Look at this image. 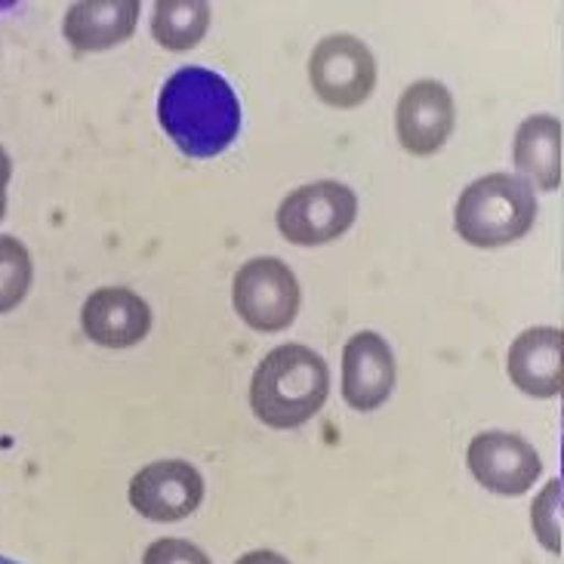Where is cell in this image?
I'll return each mask as SVG.
<instances>
[{"label": "cell", "mask_w": 564, "mask_h": 564, "mask_svg": "<svg viewBox=\"0 0 564 564\" xmlns=\"http://www.w3.org/2000/svg\"><path fill=\"white\" fill-rule=\"evenodd\" d=\"M158 121L180 152L207 161L226 152L241 133V102L219 72L185 65L161 87Z\"/></svg>", "instance_id": "obj_1"}, {"label": "cell", "mask_w": 564, "mask_h": 564, "mask_svg": "<svg viewBox=\"0 0 564 564\" xmlns=\"http://www.w3.org/2000/svg\"><path fill=\"white\" fill-rule=\"evenodd\" d=\"M330 395V370L318 351L288 343L262 358L250 380V408L269 429H300Z\"/></svg>", "instance_id": "obj_2"}, {"label": "cell", "mask_w": 564, "mask_h": 564, "mask_svg": "<svg viewBox=\"0 0 564 564\" xmlns=\"http://www.w3.org/2000/svg\"><path fill=\"white\" fill-rule=\"evenodd\" d=\"M536 188L519 173H488L459 192L454 229L466 245L481 250L516 245L534 229Z\"/></svg>", "instance_id": "obj_3"}, {"label": "cell", "mask_w": 564, "mask_h": 564, "mask_svg": "<svg viewBox=\"0 0 564 564\" xmlns=\"http://www.w3.org/2000/svg\"><path fill=\"white\" fill-rule=\"evenodd\" d=\"M303 290L288 262L278 257L247 260L231 281V305L257 334H281L300 315Z\"/></svg>", "instance_id": "obj_4"}, {"label": "cell", "mask_w": 564, "mask_h": 564, "mask_svg": "<svg viewBox=\"0 0 564 564\" xmlns=\"http://www.w3.org/2000/svg\"><path fill=\"white\" fill-rule=\"evenodd\" d=\"M358 216V195L346 183L318 180L293 188L278 204V231L296 247H324L343 238Z\"/></svg>", "instance_id": "obj_5"}, {"label": "cell", "mask_w": 564, "mask_h": 564, "mask_svg": "<svg viewBox=\"0 0 564 564\" xmlns=\"http://www.w3.org/2000/svg\"><path fill=\"white\" fill-rule=\"evenodd\" d=\"M308 84L324 106H365L377 90V59L355 34H327L308 56Z\"/></svg>", "instance_id": "obj_6"}, {"label": "cell", "mask_w": 564, "mask_h": 564, "mask_svg": "<svg viewBox=\"0 0 564 564\" xmlns=\"http://www.w3.org/2000/svg\"><path fill=\"white\" fill-rule=\"evenodd\" d=\"M466 463L475 481L497 497H521L543 475V459L534 444L500 429L475 435L466 451Z\"/></svg>", "instance_id": "obj_7"}, {"label": "cell", "mask_w": 564, "mask_h": 564, "mask_svg": "<svg viewBox=\"0 0 564 564\" xmlns=\"http://www.w3.org/2000/svg\"><path fill=\"white\" fill-rule=\"evenodd\" d=\"M127 497L142 519L183 521L195 516L204 500V475L185 459H158L133 475Z\"/></svg>", "instance_id": "obj_8"}, {"label": "cell", "mask_w": 564, "mask_h": 564, "mask_svg": "<svg viewBox=\"0 0 564 564\" xmlns=\"http://www.w3.org/2000/svg\"><path fill=\"white\" fill-rule=\"evenodd\" d=\"M457 127V106L454 96L442 80H413L408 90L398 96L395 133L401 149L413 158H429L442 152Z\"/></svg>", "instance_id": "obj_9"}, {"label": "cell", "mask_w": 564, "mask_h": 564, "mask_svg": "<svg viewBox=\"0 0 564 564\" xmlns=\"http://www.w3.org/2000/svg\"><path fill=\"white\" fill-rule=\"evenodd\" d=\"M392 346L373 330H358L343 349V398L351 411L370 413L382 408L395 389Z\"/></svg>", "instance_id": "obj_10"}, {"label": "cell", "mask_w": 564, "mask_h": 564, "mask_svg": "<svg viewBox=\"0 0 564 564\" xmlns=\"http://www.w3.org/2000/svg\"><path fill=\"white\" fill-rule=\"evenodd\" d=\"M80 327L102 349H130L152 330V308L130 288H99L80 308Z\"/></svg>", "instance_id": "obj_11"}, {"label": "cell", "mask_w": 564, "mask_h": 564, "mask_svg": "<svg viewBox=\"0 0 564 564\" xmlns=\"http://www.w3.org/2000/svg\"><path fill=\"white\" fill-rule=\"evenodd\" d=\"M509 380L524 395H564V330L562 327H528L506 355Z\"/></svg>", "instance_id": "obj_12"}, {"label": "cell", "mask_w": 564, "mask_h": 564, "mask_svg": "<svg viewBox=\"0 0 564 564\" xmlns=\"http://www.w3.org/2000/svg\"><path fill=\"white\" fill-rule=\"evenodd\" d=\"M137 22V0H80L68 7L62 34L77 53H102L130 41Z\"/></svg>", "instance_id": "obj_13"}, {"label": "cell", "mask_w": 564, "mask_h": 564, "mask_svg": "<svg viewBox=\"0 0 564 564\" xmlns=\"http://www.w3.org/2000/svg\"><path fill=\"white\" fill-rule=\"evenodd\" d=\"M512 161L519 167V176L534 188L555 192L562 185V121L555 115L524 118L516 130Z\"/></svg>", "instance_id": "obj_14"}, {"label": "cell", "mask_w": 564, "mask_h": 564, "mask_svg": "<svg viewBox=\"0 0 564 564\" xmlns=\"http://www.w3.org/2000/svg\"><path fill=\"white\" fill-rule=\"evenodd\" d=\"M210 15L204 0H161L152 10V37L170 53L192 50L204 41Z\"/></svg>", "instance_id": "obj_15"}, {"label": "cell", "mask_w": 564, "mask_h": 564, "mask_svg": "<svg viewBox=\"0 0 564 564\" xmlns=\"http://www.w3.org/2000/svg\"><path fill=\"white\" fill-rule=\"evenodd\" d=\"M34 281V262L29 247L13 235H0V315L13 312L29 296Z\"/></svg>", "instance_id": "obj_16"}, {"label": "cell", "mask_w": 564, "mask_h": 564, "mask_svg": "<svg viewBox=\"0 0 564 564\" xmlns=\"http://www.w3.org/2000/svg\"><path fill=\"white\" fill-rule=\"evenodd\" d=\"M558 512H562V481L552 478V481H546V488L536 494L534 503H531V528H534L536 543L550 555H562Z\"/></svg>", "instance_id": "obj_17"}, {"label": "cell", "mask_w": 564, "mask_h": 564, "mask_svg": "<svg viewBox=\"0 0 564 564\" xmlns=\"http://www.w3.org/2000/svg\"><path fill=\"white\" fill-rule=\"evenodd\" d=\"M142 564H210V555L183 536H161L145 550Z\"/></svg>", "instance_id": "obj_18"}, {"label": "cell", "mask_w": 564, "mask_h": 564, "mask_svg": "<svg viewBox=\"0 0 564 564\" xmlns=\"http://www.w3.org/2000/svg\"><path fill=\"white\" fill-rule=\"evenodd\" d=\"M235 564H290V562L275 550H253V552H245V555H241Z\"/></svg>", "instance_id": "obj_19"}, {"label": "cell", "mask_w": 564, "mask_h": 564, "mask_svg": "<svg viewBox=\"0 0 564 564\" xmlns=\"http://www.w3.org/2000/svg\"><path fill=\"white\" fill-rule=\"evenodd\" d=\"M10 176H13V161L7 149L0 145V198H7V185H10Z\"/></svg>", "instance_id": "obj_20"}, {"label": "cell", "mask_w": 564, "mask_h": 564, "mask_svg": "<svg viewBox=\"0 0 564 564\" xmlns=\"http://www.w3.org/2000/svg\"><path fill=\"white\" fill-rule=\"evenodd\" d=\"M562 512H564V408H562Z\"/></svg>", "instance_id": "obj_21"}, {"label": "cell", "mask_w": 564, "mask_h": 564, "mask_svg": "<svg viewBox=\"0 0 564 564\" xmlns=\"http://www.w3.org/2000/svg\"><path fill=\"white\" fill-rule=\"evenodd\" d=\"M0 564H19V562H13V558H3V555H0Z\"/></svg>", "instance_id": "obj_22"}]
</instances>
